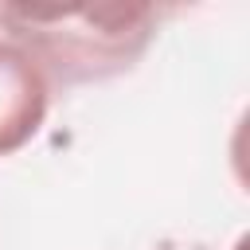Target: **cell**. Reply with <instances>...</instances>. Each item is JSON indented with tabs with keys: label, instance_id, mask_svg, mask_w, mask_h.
Listing matches in <instances>:
<instances>
[{
	"label": "cell",
	"instance_id": "3",
	"mask_svg": "<svg viewBox=\"0 0 250 250\" xmlns=\"http://www.w3.org/2000/svg\"><path fill=\"white\" fill-rule=\"evenodd\" d=\"M234 250H246V238H238V242H234Z\"/></svg>",
	"mask_w": 250,
	"mask_h": 250
},
{
	"label": "cell",
	"instance_id": "2",
	"mask_svg": "<svg viewBox=\"0 0 250 250\" xmlns=\"http://www.w3.org/2000/svg\"><path fill=\"white\" fill-rule=\"evenodd\" d=\"M51 78L16 43H0V156L20 152L47 121Z\"/></svg>",
	"mask_w": 250,
	"mask_h": 250
},
{
	"label": "cell",
	"instance_id": "1",
	"mask_svg": "<svg viewBox=\"0 0 250 250\" xmlns=\"http://www.w3.org/2000/svg\"><path fill=\"white\" fill-rule=\"evenodd\" d=\"M0 31H8V43L27 51L47 78L78 86L133 70L156 35V8L133 0H0Z\"/></svg>",
	"mask_w": 250,
	"mask_h": 250
}]
</instances>
